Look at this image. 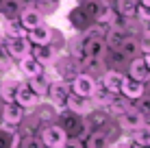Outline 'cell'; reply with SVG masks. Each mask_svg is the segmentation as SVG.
<instances>
[{
  "instance_id": "6da1fadb",
  "label": "cell",
  "mask_w": 150,
  "mask_h": 148,
  "mask_svg": "<svg viewBox=\"0 0 150 148\" xmlns=\"http://www.w3.org/2000/svg\"><path fill=\"white\" fill-rule=\"evenodd\" d=\"M70 83L63 79H57V81H50L48 85V91H46V98H48V103L54 107V109H63L65 107V100H68L70 96Z\"/></svg>"
},
{
  "instance_id": "7a4b0ae2",
  "label": "cell",
  "mask_w": 150,
  "mask_h": 148,
  "mask_svg": "<svg viewBox=\"0 0 150 148\" xmlns=\"http://www.w3.org/2000/svg\"><path fill=\"white\" fill-rule=\"evenodd\" d=\"M2 48H4V52L15 61H20L22 57L30 55V42L26 39V35H24V37H4Z\"/></svg>"
},
{
  "instance_id": "3957f363",
  "label": "cell",
  "mask_w": 150,
  "mask_h": 148,
  "mask_svg": "<svg viewBox=\"0 0 150 148\" xmlns=\"http://www.w3.org/2000/svg\"><path fill=\"white\" fill-rule=\"evenodd\" d=\"M96 87H98V83H96V79L89 72L76 74L74 79H72V83H70V89L74 91V94H79V96H85V98H91Z\"/></svg>"
},
{
  "instance_id": "277c9868",
  "label": "cell",
  "mask_w": 150,
  "mask_h": 148,
  "mask_svg": "<svg viewBox=\"0 0 150 148\" xmlns=\"http://www.w3.org/2000/svg\"><path fill=\"white\" fill-rule=\"evenodd\" d=\"M68 140V133L61 124H48L41 131V142L46 148H61Z\"/></svg>"
},
{
  "instance_id": "5b68a950",
  "label": "cell",
  "mask_w": 150,
  "mask_h": 148,
  "mask_svg": "<svg viewBox=\"0 0 150 148\" xmlns=\"http://www.w3.org/2000/svg\"><path fill=\"white\" fill-rule=\"evenodd\" d=\"M39 100H41V98H39V96L28 87V83L20 81L18 89H15V94H13V103H18L20 107H22V109H33V107H37V105H39Z\"/></svg>"
},
{
  "instance_id": "8992f818",
  "label": "cell",
  "mask_w": 150,
  "mask_h": 148,
  "mask_svg": "<svg viewBox=\"0 0 150 148\" xmlns=\"http://www.w3.org/2000/svg\"><path fill=\"white\" fill-rule=\"evenodd\" d=\"M144 122H146V118L139 113L135 107H126L122 113H117V124H120V129H124V131H135Z\"/></svg>"
},
{
  "instance_id": "52a82bcc",
  "label": "cell",
  "mask_w": 150,
  "mask_h": 148,
  "mask_svg": "<svg viewBox=\"0 0 150 148\" xmlns=\"http://www.w3.org/2000/svg\"><path fill=\"white\" fill-rule=\"evenodd\" d=\"M65 107L70 109L72 115H87V113L94 111V103L89 98H85V96L74 94V91H70L68 100H65Z\"/></svg>"
},
{
  "instance_id": "ba28073f",
  "label": "cell",
  "mask_w": 150,
  "mask_h": 148,
  "mask_svg": "<svg viewBox=\"0 0 150 148\" xmlns=\"http://www.w3.org/2000/svg\"><path fill=\"white\" fill-rule=\"evenodd\" d=\"M26 39L30 42V46H41V44H50L52 42V28L46 22L37 24L35 28L26 30Z\"/></svg>"
},
{
  "instance_id": "9c48e42d",
  "label": "cell",
  "mask_w": 150,
  "mask_h": 148,
  "mask_svg": "<svg viewBox=\"0 0 150 148\" xmlns=\"http://www.w3.org/2000/svg\"><path fill=\"white\" fill-rule=\"evenodd\" d=\"M24 111L26 109H22L18 103H4L2 109H0V118H2L4 124L15 126V124H20V122L24 120Z\"/></svg>"
},
{
  "instance_id": "30bf717a",
  "label": "cell",
  "mask_w": 150,
  "mask_h": 148,
  "mask_svg": "<svg viewBox=\"0 0 150 148\" xmlns=\"http://www.w3.org/2000/svg\"><path fill=\"white\" fill-rule=\"evenodd\" d=\"M120 94L128 100H137L139 96L146 94V83H139V81H133L131 76H124V81L120 85Z\"/></svg>"
},
{
  "instance_id": "8fae6325",
  "label": "cell",
  "mask_w": 150,
  "mask_h": 148,
  "mask_svg": "<svg viewBox=\"0 0 150 148\" xmlns=\"http://www.w3.org/2000/svg\"><path fill=\"white\" fill-rule=\"evenodd\" d=\"M18 68H20V72H22L26 79H30V76H37V74H44L46 72V65L41 63V61H37L33 57V55H26V57H22L18 61Z\"/></svg>"
},
{
  "instance_id": "7c38bea8",
  "label": "cell",
  "mask_w": 150,
  "mask_h": 148,
  "mask_svg": "<svg viewBox=\"0 0 150 148\" xmlns=\"http://www.w3.org/2000/svg\"><path fill=\"white\" fill-rule=\"evenodd\" d=\"M128 76H131L133 81H139V83H148V81H150V68L146 65V61L142 59V55L135 57V59H131Z\"/></svg>"
},
{
  "instance_id": "4fadbf2b",
  "label": "cell",
  "mask_w": 150,
  "mask_h": 148,
  "mask_svg": "<svg viewBox=\"0 0 150 148\" xmlns=\"http://www.w3.org/2000/svg\"><path fill=\"white\" fill-rule=\"evenodd\" d=\"M18 20H20V24H22L24 30H30V28L37 26V24L44 22V15H41L35 7H28V9H22V11H20Z\"/></svg>"
},
{
  "instance_id": "5bb4252c",
  "label": "cell",
  "mask_w": 150,
  "mask_h": 148,
  "mask_svg": "<svg viewBox=\"0 0 150 148\" xmlns=\"http://www.w3.org/2000/svg\"><path fill=\"white\" fill-rule=\"evenodd\" d=\"M122 81H124V74L122 72H117V70H107V72L102 74L100 87H105L107 91H111V94H120Z\"/></svg>"
},
{
  "instance_id": "9a60e30c",
  "label": "cell",
  "mask_w": 150,
  "mask_h": 148,
  "mask_svg": "<svg viewBox=\"0 0 150 148\" xmlns=\"http://www.w3.org/2000/svg\"><path fill=\"white\" fill-rule=\"evenodd\" d=\"M117 52H120L122 59H135V57L142 55V44H139L135 37H124V42L120 44Z\"/></svg>"
},
{
  "instance_id": "2e32d148",
  "label": "cell",
  "mask_w": 150,
  "mask_h": 148,
  "mask_svg": "<svg viewBox=\"0 0 150 148\" xmlns=\"http://www.w3.org/2000/svg\"><path fill=\"white\" fill-rule=\"evenodd\" d=\"M30 55H33L37 61H41L44 65H48V63H52L54 57H57V52H54V48L50 44H41V46H30Z\"/></svg>"
},
{
  "instance_id": "e0dca14e",
  "label": "cell",
  "mask_w": 150,
  "mask_h": 148,
  "mask_svg": "<svg viewBox=\"0 0 150 148\" xmlns=\"http://www.w3.org/2000/svg\"><path fill=\"white\" fill-rule=\"evenodd\" d=\"M109 144H111L109 135H107L102 129L91 131V133L85 137V148H109Z\"/></svg>"
},
{
  "instance_id": "ac0fdd59",
  "label": "cell",
  "mask_w": 150,
  "mask_h": 148,
  "mask_svg": "<svg viewBox=\"0 0 150 148\" xmlns=\"http://www.w3.org/2000/svg\"><path fill=\"white\" fill-rule=\"evenodd\" d=\"M20 85V79H13V76H7V79H0V98L4 103H13V94Z\"/></svg>"
},
{
  "instance_id": "d6986e66",
  "label": "cell",
  "mask_w": 150,
  "mask_h": 148,
  "mask_svg": "<svg viewBox=\"0 0 150 148\" xmlns=\"http://www.w3.org/2000/svg\"><path fill=\"white\" fill-rule=\"evenodd\" d=\"M50 81H52V79H48V76H46V72H44V74H37V76H30L26 83H28V87L33 89L35 94L39 96V98H44V96H46V91H48Z\"/></svg>"
},
{
  "instance_id": "ffe728a7",
  "label": "cell",
  "mask_w": 150,
  "mask_h": 148,
  "mask_svg": "<svg viewBox=\"0 0 150 148\" xmlns=\"http://www.w3.org/2000/svg\"><path fill=\"white\" fill-rule=\"evenodd\" d=\"M20 11H22V7H20L18 0H0V15H2L4 20L18 18Z\"/></svg>"
},
{
  "instance_id": "44dd1931",
  "label": "cell",
  "mask_w": 150,
  "mask_h": 148,
  "mask_svg": "<svg viewBox=\"0 0 150 148\" xmlns=\"http://www.w3.org/2000/svg\"><path fill=\"white\" fill-rule=\"evenodd\" d=\"M2 33H4V37H24V35H26V30L22 28V24H20L18 18H13V20H4Z\"/></svg>"
},
{
  "instance_id": "7402d4cb",
  "label": "cell",
  "mask_w": 150,
  "mask_h": 148,
  "mask_svg": "<svg viewBox=\"0 0 150 148\" xmlns=\"http://www.w3.org/2000/svg\"><path fill=\"white\" fill-rule=\"evenodd\" d=\"M137 0H117V15H122V18H128L131 20L133 15L137 13Z\"/></svg>"
},
{
  "instance_id": "603a6c76",
  "label": "cell",
  "mask_w": 150,
  "mask_h": 148,
  "mask_svg": "<svg viewBox=\"0 0 150 148\" xmlns=\"http://www.w3.org/2000/svg\"><path fill=\"white\" fill-rule=\"evenodd\" d=\"M133 133V142L135 144H150V122H144L142 126H137Z\"/></svg>"
},
{
  "instance_id": "cb8c5ba5",
  "label": "cell",
  "mask_w": 150,
  "mask_h": 148,
  "mask_svg": "<svg viewBox=\"0 0 150 148\" xmlns=\"http://www.w3.org/2000/svg\"><path fill=\"white\" fill-rule=\"evenodd\" d=\"M35 9L41 15H50L59 9V0H35Z\"/></svg>"
},
{
  "instance_id": "d4e9b609",
  "label": "cell",
  "mask_w": 150,
  "mask_h": 148,
  "mask_svg": "<svg viewBox=\"0 0 150 148\" xmlns=\"http://www.w3.org/2000/svg\"><path fill=\"white\" fill-rule=\"evenodd\" d=\"M135 109L144 115V118H150V96H139Z\"/></svg>"
},
{
  "instance_id": "484cf974",
  "label": "cell",
  "mask_w": 150,
  "mask_h": 148,
  "mask_svg": "<svg viewBox=\"0 0 150 148\" xmlns=\"http://www.w3.org/2000/svg\"><path fill=\"white\" fill-rule=\"evenodd\" d=\"M61 148H83V144H81V140H65V144L61 146Z\"/></svg>"
},
{
  "instance_id": "4316f807",
  "label": "cell",
  "mask_w": 150,
  "mask_h": 148,
  "mask_svg": "<svg viewBox=\"0 0 150 148\" xmlns=\"http://www.w3.org/2000/svg\"><path fill=\"white\" fill-rule=\"evenodd\" d=\"M22 9H28V7H35V0H18Z\"/></svg>"
},
{
  "instance_id": "83f0119b",
  "label": "cell",
  "mask_w": 150,
  "mask_h": 148,
  "mask_svg": "<svg viewBox=\"0 0 150 148\" xmlns=\"http://www.w3.org/2000/svg\"><path fill=\"white\" fill-rule=\"evenodd\" d=\"M144 61H146V65L150 68V50H144V57H142Z\"/></svg>"
},
{
  "instance_id": "f1b7e54d",
  "label": "cell",
  "mask_w": 150,
  "mask_h": 148,
  "mask_svg": "<svg viewBox=\"0 0 150 148\" xmlns=\"http://www.w3.org/2000/svg\"><path fill=\"white\" fill-rule=\"evenodd\" d=\"M131 148H150V144H135V142H131Z\"/></svg>"
},
{
  "instance_id": "f546056e",
  "label": "cell",
  "mask_w": 150,
  "mask_h": 148,
  "mask_svg": "<svg viewBox=\"0 0 150 148\" xmlns=\"http://www.w3.org/2000/svg\"><path fill=\"white\" fill-rule=\"evenodd\" d=\"M139 4H146V7H150V0H137Z\"/></svg>"
},
{
  "instance_id": "4dcf8cb0",
  "label": "cell",
  "mask_w": 150,
  "mask_h": 148,
  "mask_svg": "<svg viewBox=\"0 0 150 148\" xmlns=\"http://www.w3.org/2000/svg\"><path fill=\"white\" fill-rule=\"evenodd\" d=\"M2 42H4V33L0 30V46H2Z\"/></svg>"
},
{
  "instance_id": "1f68e13d",
  "label": "cell",
  "mask_w": 150,
  "mask_h": 148,
  "mask_svg": "<svg viewBox=\"0 0 150 148\" xmlns=\"http://www.w3.org/2000/svg\"><path fill=\"white\" fill-rule=\"evenodd\" d=\"M15 148H26V146H15Z\"/></svg>"
},
{
  "instance_id": "d6a6232c",
  "label": "cell",
  "mask_w": 150,
  "mask_h": 148,
  "mask_svg": "<svg viewBox=\"0 0 150 148\" xmlns=\"http://www.w3.org/2000/svg\"><path fill=\"white\" fill-rule=\"evenodd\" d=\"M148 35H150V24H148Z\"/></svg>"
}]
</instances>
